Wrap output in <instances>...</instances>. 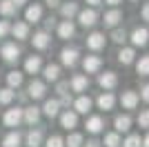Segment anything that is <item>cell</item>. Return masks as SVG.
I'll list each match as a JSON object with an SVG mask.
<instances>
[{
  "instance_id": "6da1fadb",
  "label": "cell",
  "mask_w": 149,
  "mask_h": 147,
  "mask_svg": "<svg viewBox=\"0 0 149 147\" xmlns=\"http://www.w3.org/2000/svg\"><path fill=\"white\" fill-rule=\"evenodd\" d=\"M0 56H2V60L5 62H16L20 58V49L16 43H5L0 47Z\"/></svg>"
},
{
  "instance_id": "7a4b0ae2",
  "label": "cell",
  "mask_w": 149,
  "mask_h": 147,
  "mask_svg": "<svg viewBox=\"0 0 149 147\" xmlns=\"http://www.w3.org/2000/svg\"><path fill=\"white\" fill-rule=\"evenodd\" d=\"M45 94H47V85H45L42 80H31L29 87H27V96L33 98V100H40V98H45Z\"/></svg>"
},
{
  "instance_id": "3957f363",
  "label": "cell",
  "mask_w": 149,
  "mask_h": 147,
  "mask_svg": "<svg viewBox=\"0 0 149 147\" xmlns=\"http://www.w3.org/2000/svg\"><path fill=\"white\" fill-rule=\"evenodd\" d=\"M5 125L7 127H20V123H22V109L20 107H11V109H7L5 114Z\"/></svg>"
},
{
  "instance_id": "277c9868",
  "label": "cell",
  "mask_w": 149,
  "mask_h": 147,
  "mask_svg": "<svg viewBox=\"0 0 149 147\" xmlns=\"http://www.w3.org/2000/svg\"><path fill=\"white\" fill-rule=\"evenodd\" d=\"M76 16H78L82 27H93V24L98 22V11H96V9H82V11H78Z\"/></svg>"
},
{
  "instance_id": "5b68a950",
  "label": "cell",
  "mask_w": 149,
  "mask_h": 147,
  "mask_svg": "<svg viewBox=\"0 0 149 147\" xmlns=\"http://www.w3.org/2000/svg\"><path fill=\"white\" fill-rule=\"evenodd\" d=\"M127 38H129L136 47H145V45L149 43V29L138 27V29H134V31H131V36H127Z\"/></svg>"
},
{
  "instance_id": "8992f818",
  "label": "cell",
  "mask_w": 149,
  "mask_h": 147,
  "mask_svg": "<svg viewBox=\"0 0 149 147\" xmlns=\"http://www.w3.org/2000/svg\"><path fill=\"white\" fill-rule=\"evenodd\" d=\"M100 67H102V58H100V56H85V58H82V69H85V74H96Z\"/></svg>"
},
{
  "instance_id": "52a82bcc",
  "label": "cell",
  "mask_w": 149,
  "mask_h": 147,
  "mask_svg": "<svg viewBox=\"0 0 149 147\" xmlns=\"http://www.w3.org/2000/svg\"><path fill=\"white\" fill-rule=\"evenodd\" d=\"M78 49H74V47H65L60 51V60H62V65L65 67H74L76 62H78Z\"/></svg>"
},
{
  "instance_id": "ba28073f",
  "label": "cell",
  "mask_w": 149,
  "mask_h": 147,
  "mask_svg": "<svg viewBox=\"0 0 149 147\" xmlns=\"http://www.w3.org/2000/svg\"><path fill=\"white\" fill-rule=\"evenodd\" d=\"M98 85L102 87V89H107V92H111L113 87L118 85V76L113 71H105V74H100V78H98Z\"/></svg>"
},
{
  "instance_id": "9c48e42d",
  "label": "cell",
  "mask_w": 149,
  "mask_h": 147,
  "mask_svg": "<svg viewBox=\"0 0 149 147\" xmlns=\"http://www.w3.org/2000/svg\"><path fill=\"white\" fill-rule=\"evenodd\" d=\"M87 47L91 51H100V49L105 47V34H100V31H93L87 36Z\"/></svg>"
},
{
  "instance_id": "30bf717a",
  "label": "cell",
  "mask_w": 149,
  "mask_h": 147,
  "mask_svg": "<svg viewBox=\"0 0 149 147\" xmlns=\"http://www.w3.org/2000/svg\"><path fill=\"white\" fill-rule=\"evenodd\" d=\"M138 100H140V96H138L136 92H125L123 96H120V105H123V109H136Z\"/></svg>"
},
{
  "instance_id": "8fae6325",
  "label": "cell",
  "mask_w": 149,
  "mask_h": 147,
  "mask_svg": "<svg viewBox=\"0 0 149 147\" xmlns=\"http://www.w3.org/2000/svg\"><path fill=\"white\" fill-rule=\"evenodd\" d=\"M74 34H76V24L71 22V20H62V22L58 24V36H60L62 40L74 38Z\"/></svg>"
},
{
  "instance_id": "7c38bea8",
  "label": "cell",
  "mask_w": 149,
  "mask_h": 147,
  "mask_svg": "<svg viewBox=\"0 0 149 147\" xmlns=\"http://www.w3.org/2000/svg\"><path fill=\"white\" fill-rule=\"evenodd\" d=\"M76 125H78V114L76 111H62L60 114V127H65V129H74Z\"/></svg>"
},
{
  "instance_id": "4fadbf2b",
  "label": "cell",
  "mask_w": 149,
  "mask_h": 147,
  "mask_svg": "<svg viewBox=\"0 0 149 147\" xmlns=\"http://www.w3.org/2000/svg\"><path fill=\"white\" fill-rule=\"evenodd\" d=\"M31 43H33V49H40V51H42V49L49 47L51 38H49V34H47V31H38V34H33Z\"/></svg>"
},
{
  "instance_id": "5bb4252c",
  "label": "cell",
  "mask_w": 149,
  "mask_h": 147,
  "mask_svg": "<svg viewBox=\"0 0 149 147\" xmlns=\"http://www.w3.org/2000/svg\"><path fill=\"white\" fill-rule=\"evenodd\" d=\"M42 114H45V116H49V118L58 116V114H60V100H58V98H49V100H45Z\"/></svg>"
},
{
  "instance_id": "9a60e30c",
  "label": "cell",
  "mask_w": 149,
  "mask_h": 147,
  "mask_svg": "<svg viewBox=\"0 0 149 147\" xmlns=\"http://www.w3.org/2000/svg\"><path fill=\"white\" fill-rule=\"evenodd\" d=\"M98 107L100 109H105V111H109V109H113V105H116V96H113L111 92H105V94H100L98 96Z\"/></svg>"
},
{
  "instance_id": "2e32d148",
  "label": "cell",
  "mask_w": 149,
  "mask_h": 147,
  "mask_svg": "<svg viewBox=\"0 0 149 147\" xmlns=\"http://www.w3.org/2000/svg\"><path fill=\"white\" fill-rule=\"evenodd\" d=\"M40 18H42V7L40 5H29L25 11V20L27 22H40Z\"/></svg>"
},
{
  "instance_id": "e0dca14e",
  "label": "cell",
  "mask_w": 149,
  "mask_h": 147,
  "mask_svg": "<svg viewBox=\"0 0 149 147\" xmlns=\"http://www.w3.org/2000/svg\"><path fill=\"white\" fill-rule=\"evenodd\" d=\"M40 69H42V60H40V56H29V58L25 60V71L27 74L33 76V74H38Z\"/></svg>"
},
{
  "instance_id": "ac0fdd59",
  "label": "cell",
  "mask_w": 149,
  "mask_h": 147,
  "mask_svg": "<svg viewBox=\"0 0 149 147\" xmlns=\"http://www.w3.org/2000/svg\"><path fill=\"white\" fill-rule=\"evenodd\" d=\"M22 120H25L27 125H36V123L40 120V109H38L36 105H33V107L22 109Z\"/></svg>"
},
{
  "instance_id": "d6986e66",
  "label": "cell",
  "mask_w": 149,
  "mask_h": 147,
  "mask_svg": "<svg viewBox=\"0 0 149 147\" xmlns=\"http://www.w3.org/2000/svg\"><path fill=\"white\" fill-rule=\"evenodd\" d=\"M74 109H76V114H87V111L91 109V98L89 96H78L74 100Z\"/></svg>"
},
{
  "instance_id": "ffe728a7",
  "label": "cell",
  "mask_w": 149,
  "mask_h": 147,
  "mask_svg": "<svg viewBox=\"0 0 149 147\" xmlns=\"http://www.w3.org/2000/svg\"><path fill=\"white\" fill-rule=\"evenodd\" d=\"M9 31H11L13 38H18V40H27V38H29V24L27 22H16Z\"/></svg>"
},
{
  "instance_id": "44dd1931",
  "label": "cell",
  "mask_w": 149,
  "mask_h": 147,
  "mask_svg": "<svg viewBox=\"0 0 149 147\" xmlns=\"http://www.w3.org/2000/svg\"><path fill=\"white\" fill-rule=\"evenodd\" d=\"M85 127H87V132H91V134H98V132H102V127H105V120H102V116H89Z\"/></svg>"
},
{
  "instance_id": "7402d4cb",
  "label": "cell",
  "mask_w": 149,
  "mask_h": 147,
  "mask_svg": "<svg viewBox=\"0 0 149 147\" xmlns=\"http://www.w3.org/2000/svg\"><path fill=\"white\" fill-rule=\"evenodd\" d=\"M87 87H89V78L85 74H76L74 78H71V89L74 92H85Z\"/></svg>"
},
{
  "instance_id": "603a6c76",
  "label": "cell",
  "mask_w": 149,
  "mask_h": 147,
  "mask_svg": "<svg viewBox=\"0 0 149 147\" xmlns=\"http://www.w3.org/2000/svg\"><path fill=\"white\" fill-rule=\"evenodd\" d=\"M120 20H123V11H120V9H111V11L105 13V20H102V22H105V27H116Z\"/></svg>"
},
{
  "instance_id": "cb8c5ba5",
  "label": "cell",
  "mask_w": 149,
  "mask_h": 147,
  "mask_svg": "<svg viewBox=\"0 0 149 147\" xmlns=\"http://www.w3.org/2000/svg\"><path fill=\"white\" fill-rule=\"evenodd\" d=\"M42 141H45L42 129H31L29 134H27V145H29V147H40Z\"/></svg>"
},
{
  "instance_id": "d4e9b609",
  "label": "cell",
  "mask_w": 149,
  "mask_h": 147,
  "mask_svg": "<svg viewBox=\"0 0 149 147\" xmlns=\"http://www.w3.org/2000/svg\"><path fill=\"white\" fill-rule=\"evenodd\" d=\"M113 127H116V132H129L131 129V118L127 116V114H123V116H116V120H113Z\"/></svg>"
},
{
  "instance_id": "484cf974",
  "label": "cell",
  "mask_w": 149,
  "mask_h": 147,
  "mask_svg": "<svg viewBox=\"0 0 149 147\" xmlns=\"http://www.w3.org/2000/svg\"><path fill=\"white\" fill-rule=\"evenodd\" d=\"M134 58H136V51H134L131 47H125V49L118 51V62H120V65H131Z\"/></svg>"
},
{
  "instance_id": "4316f807",
  "label": "cell",
  "mask_w": 149,
  "mask_h": 147,
  "mask_svg": "<svg viewBox=\"0 0 149 147\" xmlns=\"http://www.w3.org/2000/svg\"><path fill=\"white\" fill-rule=\"evenodd\" d=\"M20 143H22V136L18 132H9L2 138V147H20Z\"/></svg>"
},
{
  "instance_id": "83f0119b",
  "label": "cell",
  "mask_w": 149,
  "mask_h": 147,
  "mask_svg": "<svg viewBox=\"0 0 149 147\" xmlns=\"http://www.w3.org/2000/svg\"><path fill=\"white\" fill-rule=\"evenodd\" d=\"M16 9H18V7L13 5L11 0H0V16L11 18V16H16Z\"/></svg>"
},
{
  "instance_id": "f1b7e54d",
  "label": "cell",
  "mask_w": 149,
  "mask_h": 147,
  "mask_svg": "<svg viewBox=\"0 0 149 147\" xmlns=\"http://www.w3.org/2000/svg\"><path fill=\"white\" fill-rule=\"evenodd\" d=\"M42 74H45V80H49V83H56V80L60 78V67H58V65H47Z\"/></svg>"
},
{
  "instance_id": "f546056e",
  "label": "cell",
  "mask_w": 149,
  "mask_h": 147,
  "mask_svg": "<svg viewBox=\"0 0 149 147\" xmlns=\"http://www.w3.org/2000/svg\"><path fill=\"white\" fill-rule=\"evenodd\" d=\"M78 11H80V9H78V5H76V2H65V5L60 7V13H62L67 20H71Z\"/></svg>"
},
{
  "instance_id": "4dcf8cb0",
  "label": "cell",
  "mask_w": 149,
  "mask_h": 147,
  "mask_svg": "<svg viewBox=\"0 0 149 147\" xmlns=\"http://www.w3.org/2000/svg\"><path fill=\"white\" fill-rule=\"evenodd\" d=\"M7 85L11 87V89H18L22 85V74L20 71H9L7 74Z\"/></svg>"
},
{
  "instance_id": "1f68e13d",
  "label": "cell",
  "mask_w": 149,
  "mask_h": 147,
  "mask_svg": "<svg viewBox=\"0 0 149 147\" xmlns=\"http://www.w3.org/2000/svg\"><path fill=\"white\" fill-rule=\"evenodd\" d=\"M82 143H85L82 134L74 132V134H69V136H67V141H65V147H82Z\"/></svg>"
},
{
  "instance_id": "d6a6232c",
  "label": "cell",
  "mask_w": 149,
  "mask_h": 147,
  "mask_svg": "<svg viewBox=\"0 0 149 147\" xmlns=\"http://www.w3.org/2000/svg\"><path fill=\"white\" fill-rule=\"evenodd\" d=\"M123 145V141H120L118 132H109V134H105V147H120Z\"/></svg>"
},
{
  "instance_id": "836d02e7",
  "label": "cell",
  "mask_w": 149,
  "mask_h": 147,
  "mask_svg": "<svg viewBox=\"0 0 149 147\" xmlns=\"http://www.w3.org/2000/svg\"><path fill=\"white\" fill-rule=\"evenodd\" d=\"M120 147H143V138H140V134H129Z\"/></svg>"
},
{
  "instance_id": "e575fe53",
  "label": "cell",
  "mask_w": 149,
  "mask_h": 147,
  "mask_svg": "<svg viewBox=\"0 0 149 147\" xmlns=\"http://www.w3.org/2000/svg\"><path fill=\"white\" fill-rule=\"evenodd\" d=\"M13 96H16V92H13L11 87H2L0 89V105H9L13 100Z\"/></svg>"
},
{
  "instance_id": "d590c367",
  "label": "cell",
  "mask_w": 149,
  "mask_h": 147,
  "mask_svg": "<svg viewBox=\"0 0 149 147\" xmlns=\"http://www.w3.org/2000/svg\"><path fill=\"white\" fill-rule=\"evenodd\" d=\"M136 71L140 74V76H149V56H143V58L136 62Z\"/></svg>"
},
{
  "instance_id": "8d00e7d4",
  "label": "cell",
  "mask_w": 149,
  "mask_h": 147,
  "mask_svg": "<svg viewBox=\"0 0 149 147\" xmlns=\"http://www.w3.org/2000/svg\"><path fill=\"white\" fill-rule=\"evenodd\" d=\"M111 40L113 43H125V40H127V31L125 29H118V27H113V31H111Z\"/></svg>"
},
{
  "instance_id": "74e56055",
  "label": "cell",
  "mask_w": 149,
  "mask_h": 147,
  "mask_svg": "<svg viewBox=\"0 0 149 147\" xmlns=\"http://www.w3.org/2000/svg\"><path fill=\"white\" fill-rule=\"evenodd\" d=\"M45 147H65V141H62L60 136H51V138H47Z\"/></svg>"
},
{
  "instance_id": "f35d334b",
  "label": "cell",
  "mask_w": 149,
  "mask_h": 147,
  "mask_svg": "<svg viewBox=\"0 0 149 147\" xmlns=\"http://www.w3.org/2000/svg\"><path fill=\"white\" fill-rule=\"evenodd\" d=\"M138 125L140 127H149V109H145L140 116H138Z\"/></svg>"
},
{
  "instance_id": "ab89813d",
  "label": "cell",
  "mask_w": 149,
  "mask_h": 147,
  "mask_svg": "<svg viewBox=\"0 0 149 147\" xmlns=\"http://www.w3.org/2000/svg\"><path fill=\"white\" fill-rule=\"evenodd\" d=\"M9 29H11V24L7 22V20H0V38H5L9 34Z\"/></svg>"
},
{
  "instance_id": "60d3db41",
  "label": "cell",
  "mask_w": 149,
  "mask_h": 147,
  "mask_svg": "<svg viewBox=\"0 0 149 147\" xmlns=\"http://www.w3.org/2000/svg\"><path fill=\"white\" fill-rule=\"evenodd\" d=\"M69 105H71V96H69V92L60 94V107H69Z\"/></svg>"
},
{
  "instance_id": "b9f144b4",
  "label": "cell",
  "mask_w": 149,
  "mask_h": 147,
  "mask_svg": "<svg viewBox=\"0 0 149 147\" xmlns=\"http://www.w3.org/2000/svg\"><path fill=\"white\" fill-rule=\"evenodd\" d=\"M140 98H143L145 103H149V85H145L143 89H140Z\"/></svg>"
},
{
  "instance_id": "7bdbcfd3",
  "label": "cell",
  "mask_w": 149,
  "mask_h": 147,
  "mask_svg": "<svg viewBox=\"0 0 149 147\" xmlns=\"http://www.w3.org/2000/svg\"><path fill=\"white\" fill-rule=\"evenodd\" d=\"M140 16H143V20H149V2H145L143 9H140Z\"/></svg>"
},
{
  "instance_id": "ee69618b",
  "label": "cell",
  "mask_w": 149,
  "mask_h": 147,
  "mask_svg": "<svg viewBox=\"0 0 149 147\" xmlns=\"http://www.w3.org/2000/svg\"><path fill=\"white\" fill-rule=\"evenodd\" d=\"M67 89H69V83L60 80V83H58V94H67Z\"/></svg>"
},
{
  "instance_id": "f6af8a7d",
  "label": "cell",
  "mask_w": 149,
  "mask_h": 147,
  "mask_svg": "<svg viewBox=\"0 0 149 147\" xmlns=\"http://www.w3.org/2000/svg\"><path fill=\"white\" fill-rule=\"evenodd\" d=\"M82 147H100V143L96 141V138H91V141H87V145L82 143Z\"/></svg>"
},
{
  "instance_id": "bcb514c9",
  "label": "cell",
  "mask_w": 149,
  "mask_h": 147,
  "mask_svg": "<svg viewBox=\"0 0 149 147\" xmlns=\"http://www.w3.org/2000/svg\"><path fill=\"white\" fill-rule=\"evenodd\" d=\"M107 5H111V7H116V5H120V2H123V0H105Z\"/></svg>"
},
{
  "instance_id": "7dc6e473",
  "label": "cell",
  "mask_w": 149,
  "mask_h": 147,
  "mask_svg": "<svg viewBox=\"0 0 149 147\" xmlns=\"http://www.w3.org/2000/svg\"><path fill=\"white\" fill-rule=\"evenodd\" d=\"M85 2H87V5H91V7H96V5H100L102 0H85Z\"/></svg>"
},
{
  "instance_id": "c3c4849f",
  "label": "cell",
  "mask_w": 149,
  "mask_h": 147,
  "mask_svg": "<svg viewBox=\"0 0 149 147\" xmlns=\"http://www.w3.org/2000/svg\"><path fill=\"white\" fill-rule=\"evenodd\" d=\"M16 7H22V5H27V0H11Z\"/></svg>"
},
{
  "instance_id": "681fc988",
  "label": "cell",
  "mask_w": 149,
  "mask_h": 147,
  "mask_svg": "<svg viewBox=\"0 0 149 147\" xmlns=\"http://www.w3.org/2000/svg\"><path fill=\"white\" fill-rule=\"evenodd\" d=\"M47 5H49V7H58V5H60V0H47Z\"/></svg>"
},
{
  "instance_id": "f907efd6",
  "label": "cell",
  "mask_w": 149,
  "mask_h": 147,
  "mask_svg": "<svg viewBox=\"0 0 149 147\" xmlns=\"http://www.w3.org/2000/svg\"><path fill=\"white\" fill-rule=\"evenodd\" d=\"M143 147H149V134H147V136L143 138Z\"/></svg>"
}]
</instances>
